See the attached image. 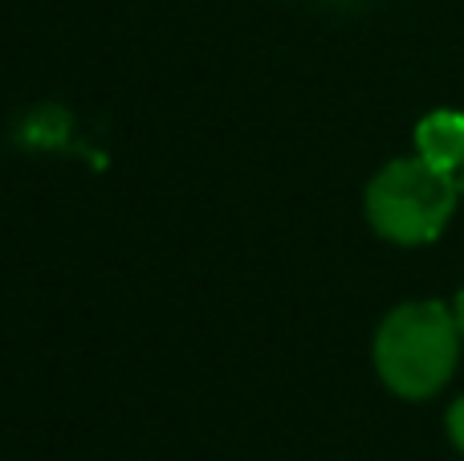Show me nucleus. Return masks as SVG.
Listing matches in <instances>:
<instances>
[{"label":"nucleus","instance_id":"obj_5","mask_svg":"<svg viewBox=\"0 0 464 461\" xmlns=\"http://www.w3.org/2000/svg\"><path fill=\"white\" fill-rule=\"evenodd\" d=\"M452 319H457V327H460V335H464V286L457 290V299H452Z\"/></svg>","mask_w":464,"mask_h":461},{"label":"nucleus","instance_id":"obj_2","mask_svg":"<svg viewBox=\"0 0 464 461\" xmlns=\"http://www.w3.org/2000/svg\"><path fill=\"white\" fill-rule=\"evenodd\" d=\"M460 176L432 168L420 155L392 160L371 176L362 192L367 225L392 245H432L460 209Z\"/></svg>","mask_w":464,"mask_h":461},{"label":"nucleus","instance_id":"obj_3","mask_svg":"<svg viewBox=\"0 0 464 461\" xmlns=\"http://www.w3.org/2000/svg\"><path fill=\"white\" fill-rule=\"evenodd\" d=\"M416 155L428 160L432 168L460 176L464 172V114L449 111V106L424 114L416 123Z\"/></svg>","mask_w":464,"mask_h":461},{"label":"nucleus","instance_id":"obj_6","mask_svg":"<svg viewBox=\"0 0 464 461\" xmlns=\"http://www.w3.org/2000/svg\"><path fill=\"white\" fill-rule=\"evenodd\" d=\"M460 196H464V172H460Z\"/></svg>","mask_w":464,"mask_h":461},{"label":"nucleus","instance_id":"obj_4","mask_svg":"<svg viewBox=\"0 0 464 461\" xmlns=\"http://www.w3.org/2000/svg\"><path fill=\"white\" fill-rule=\"evenodd\" d=\"M444 429H449V441L452 449L464 457V397H457L449 405V413H444Z\"/></svg>","mask_w":464,"mask_h":461},{"label":"nucleus","instance_id":"obj_1","mask_svg":"<svg viewBox=\"0 0 464 461\" xmlns=\"http://www.w3.org/2000/svg\"><path fill=\"white\" fill-rule=\"evenodd\" d=\"M460 327L449 302L411 299L387 310L371 343V364L400 400H432L449 388L460 364Z\"/></svg>","mask_w":464,"mask_h":461}]
</instances>
